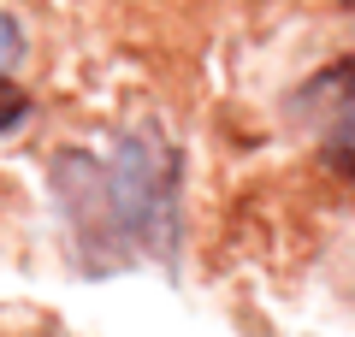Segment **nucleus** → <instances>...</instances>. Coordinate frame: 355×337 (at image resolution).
<instances>
[{
	"label": "nucleus",
	"mask_w": 355,
	"mask_h": 337,
	"mask_svg": "<svg viewBox=\"0 0 355 337\" xmlns=\"http://www.w3.org/2000/svg\"><path fill=\"white\" fill-rule=\"evenodd\" d=\"M24 112H30V95H24V89H18L6 71H0V137L24 125Z\"/></svg>",
	"instance_id": "nucleus-3"
},
{
	"label": "nucleus",
	"mask_w": 355,
	"mask_h": 337,
	"mask_svg": "<svg viewBox=\"0 0 355 337\" xmlns=\"http://www.w3.org/2000/svg\"><path fill=\"white\" fill-rule=\"evenodd\" d=\"M296 112L314 130V148L326 160V172L355 184V53L320 65L302 83V95H296Z\"/></svg>",
	"instance_id": "nucleus-2"
},
{
	"label": "nucleus",
	"mask_w": 355,
	"mask_h": 337,
	"mask_svg": "<svg viewBox=\"0 0 355 337\" xmlns=\"http://www.w3.org/2000/svg\"><path fill=\"white\" fill-rule=\"evenodd\" d=\"M53 196L89 254H166L178 249V154L160 130H119L101 154H60Z\"/></svg>",
	"instance_id": "nucleus-1"
},
{
	"label": "nucleus",
	"mask_w": 355,
	"mask_h": 337,
	"mask_svg": "<svg viewBox=\"0 0 355 337\" xmlns=\"http://www.w3.org/2000/svg\"><path fill=\"white\" fill-rule=\"evenodd\" d=\"M18 53H24V30H18V18L6 12V6H0V71H6Z\"/></svg>",
	"instance_id": "nucleus-4"
},
{
	"label": "nucleus",
	"mask_w": 355,
	"mask_h": 337,
	"mask_svg": "<svg viewBox=\"0 0 355 337\" xmlns=\"http://www.w3.org/2000/svg\"><path fill=\"white\" fill-rule=\"evenodd\" d=\"M338 6H355V0H338Z\"/></svg>",
	"instance_id": "nucleus-5"
}]
</instances>
